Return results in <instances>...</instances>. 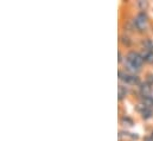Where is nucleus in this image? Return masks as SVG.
<instances>
[{"label": "nucleus", "instance_id": "423d86ee", "mask_svg": "<svg viewBox=\"0 0 153 141\" xmlns=\"http://www.w3.org/2000/svg\"><path fill=\"white\" fill-rule=\"evenodd\" d=\"M141 103L145 107L150 108V109H153V97L152 96H147V97H143L141 100Z\"/></svg>", "mask_w": 153, "mask_h": 141}, {"label": "nucleus", "instance_id": "f03ea898", "mask_svg": "<svg viewBox=\"0 0 153 141\" xmlns=\"http://www.w3.org/2000/svg\"><path fill=\"white\" fill-rule=\"evenodd\" d=\"M147 23H149V18L145 12H140L133 20V25L138 31H144L147 26Z\"/></svg>", "mask_w": 153, "mask_h": 141}, {"label": "nucleus", "instance_id": "6e6552de", "mask_svg": "<svg viewBox=\"0 0 153 141\" xmlns=\"http://www.w3.org/2000/svg\"><path fill=\"white\" fill-rule=\"evenodd\" d=\"M126 95H127L126 87H123V85H119V100H122Z\"/></svg>", "mask_w": 153, "mask_h": 141}, {"label": "nucleus", "instance_id": "9b49d317", "mask_svg": "<svg viewBox=\"0 0 153 141\" xmlns=\"http://www.w3.org/2000/svg\"><path fill=\"white\" fill-rule=\"evenodd\" d=\"M119 62H120V63L122 62V55H121V52H120V51H119Z\"/></svg>", "mask_w": 153, "mask_h": 141}, {"label": "nucleus", "instance_id": "1a4fd4ad", "mask_svg": "<svg viewBox=\"0 0 153 141\" xmlns=\"http://www.w3.org/2000/svg\"><path fill=\"white\" fill-rule=\"evenodd\" d=\"M121 122L122 123H128V126H133V120L131 117H128V116H123L121 119Z\"/></svg>", "mask_w": 153, "mask_h": 141}, {"label": "nucleus", "instance_id": "f8f14e48", "mask_svg": "<svg viewBox=\"0 0 153 141\" xmlns=\"http://www.w3.org/2000/svg\"><path fill=\"white\" fill-rule=\"evenodd\" d=\"M151 139H152V141H153V132H152V135H151Z\"/></svg>", "mask_w": 153, "mask_h": 141}, {"label": "nucleus", "instance_id": "9d476101", "mask_svg": "<svg viewBox=\"0 0 153 141\" xmlns=\"http://www.w3.org/2000/svg\"><path fill=\"white\" fill-rule=\"evenodd\" d=\"M147 2L146 1H138V6L141 8V11H145L146 10V7H147Z\"/></svg>", "mask_w": 153, "mask_h": 141}, {"label": "nucleus", "instance_id": "0eeeda50", "mask_svg": "<svg viewBox=\"0 0 153 141\" xmlns=\"http://www.w3.org/2000/svg\"><path fill=\"white\" fill-rule=\"evenodd\" d=\"M120 42H121L125 46H131V44H132V40H131V38H129L128 36H121Z\"/></svg>", "mask_w": 153, "mask_h": 141}, {"label": "nucleus", "instance_id": "39448f33", "mask_svg": "<svg viewBox=\"0 0 153 141\" xmlns=\"http://www.w3.org/2000/svg\"><path fill=\"white\" fill-rule=\"evenodd\" d=\"M141 55H143L144 62L149 64H153V51H144Z\"/></svg>", "mask_w": 153, "mask_h": 141}, {"label": "nucleus", "instance_id": "f257e3e1", "mask_svg": "<svg viewBox=\"0 0 153 141\" xmlns=\"http://www.w3.org/2000/svg\"><path fill=\"white\" fill-rule=\"evenodd\" d=\"M144 63L143 55L137 51H129L126 56V68L132 72H138Z\"/></svg>", "mask_w": 153, "mask_h": 141}, {"label": "nucleus", "instance_id": "20e7f679", "mask_svg": "<svg viewBox=\"0 0 153 141\" xmlns=\"http://www.w3.org/2000/svg\"><path fill=\"white\" fill-rule=\"evenodd\" d=\"M139 90H140V94H141L143 97H147V96H151L152 87L149 83H141L140 87H139Z\"/></svg>", "mask_w": 153, "mask_h": 141}, {"label": "nucleus", "instance_id": "7ed1b4c3", "mask_svg": "<svg viewBox=\"0 0 153 141\" xmlns=\"http://www.w3.org/2000/svg\"><path fill=\"white\" fill-rule=\"evenodd\" d=\"M119 79L123 81L126 84H139V78L135 75H131L128 72L119 71Z\"/></svg>", "mask_w": 153, "mask_h": 141}]
</instances>
